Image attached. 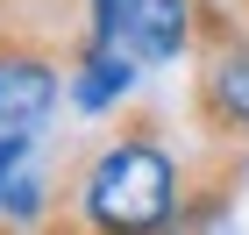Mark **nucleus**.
I'll return each mask as SVG.
<instances>
[{
	"label": "nucleus",
	"instance_id": "nucleus-1",
	"mask_svg": "<svg viewBox=\"0 0 249 235\" xmlns=\"http://www.w3.org/2000/svg\"><path fill=\"white\" fill-rule=\"evenodd\" d=\"M171 207H178V164L150 128H135L93 157V171H86L93 228H157V221H171Z\"/></svg>",
	"mask_w": 249,
	"mask_h": 235
},
{
	"label": "nucleus",
	"instance_id": "nucleus-2",
	"mask_svg": "<svg viewBox=\"0 0 249 235\" xmlns=\"http://www.w3.org/2000/svg\"><path fill=\"white\" fill-rule=\"evenodd\" d=\"M57 107V64L29 43H0V136H36Z\"/></svg>",
	"mask_w": 249,
	"mask_h": 235
},
{
	"label": "nucleus",
	"instance_id": "nucleus-3",
	"mask_svg": "<svg viewBox=\"0 0 249 235\" xmlns=\"http://www.w3.org/2000/svg\"><path fill=\"white\" fill-rule=\"evenodd\" d=\"M199 107H207L213 136H242L249 128V43H228L199 78Z\"/></svg>",
	"mask_w": 249,
	"mask_h": 235
},
{
	"label": "nucleus",
	"instance_id": "nucleus-4",
	"mask_svg": "<svg viewBox=\"0 0 249 235\" xmlns=\"http://www.w3.org/2000/svg\"><path fill=\"white\" fill-rule=\"evenodd\" d=\"M185 29H192V7H185V0H135L128 29H121V50L142 57V64H164V57L185 50Z\"/></svg>",
	"mask_w": 249,
	"mask_h": 235
},
{
	"label": "nucleus",
	"instance_id": "nucleus-5",
	"mask_svg": "<svg viewBox=\"0 0 249 235\" xmlns=\"http://www.w3.org/2000/svg\"><path fill=\"white\" fill-rule=\"evenodd\" d=\"M135 72H142V57H128L121 43H86V64H78V107H107V100H121L135 86Z\"/></svg>",
	"mask_w": 249,
	"mask_h": 235
},
{
	"label": "nucleus",
	"instance_id": "nucleus-6",
	"mask_svg": "<svg viewBox=\"0 0 249 235\" xmlns=\"http://www.w3.org/2000/svg\"><path fill=\"white\" fill-rule=\"evenodd\" d=\"M128 15H135V0H93V36L86 43H121Z\"/></svg>",
	"mask_w": 249,
	"mask_h": 235
},
{
	"label": "nucleus",
	"instance_id": "nucleus-7",
	"mask_svg": "<svg viewBox=\"0 0 249 235\" xmlns=\"http://www.w3.org/2000/svg\"><path fill=\"white\" fill-rule=\"evenodd\" d=\"M21 157H29V136H0V193H7V178L21 171Z\"/></svg>",
	"mask_w": 249,
	"mask_h": 235
}]
</instances>
